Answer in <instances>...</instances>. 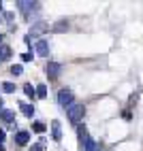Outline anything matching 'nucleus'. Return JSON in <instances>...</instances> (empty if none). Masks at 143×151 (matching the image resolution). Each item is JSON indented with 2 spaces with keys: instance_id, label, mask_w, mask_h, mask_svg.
<instances>
[{
  "instance_id": "obj_20",
  "label": "nucleus",
  "mask_w": 143,
  "mask_h": 151,
  "mask_svg": "<svg viewBox=\"0 0 143 151\" xmlns=\"http://www.w3.org/2000/svg\"><path fill=\"white\" fill-rule=\"evenodd\" d=\"M22 60L24 62H30V60H32V53H22Z\"/></svg>"
},
{
  "instance_id": "obj_12",
  "label": "nucleus",
  "mask_w": 143,
  "mask_h": 151,
  "mask_svg": "<svg viewBox=\"0 0 143 151\" xmlns=\"http://www.w3.org/2000/svg\"><path fill=\"white\" fill-rule=\"evenodd\" d=\"M17 4H19V9H22L24 13H28L30 9H36V4H38V2H17Z\"/></svg>"
},
{
  "instance_id": "obj_6",
  "label": "nucleus",
  "mask_w": 143,
  "mask_h": 151,
  "mask_svg": "<svg viewBox=\"0 0 143 151\" xmlns=\"http://www.w3.org/2000/svg\"><path fill=\"white\" fill-rule=\"evenodd\" d=\"M52 136H54V140H62V132H60V122L58 119L52 122Z\"/></svg>"
},
{
  "instance_id": "obj_10",
  "label": "nucleus",
  "mask_w": 143,
  "mask_h": 151,
  "mask_svg": "<svg viewBox=\"0 0 143 151\" xmlns=\"http://www.w3.org/2000/svg\"><path fill=\"white\" fill-rule=\"evenodd\" d=\"M98 147H96V143H94V140H92V138H86L83 140V151H96Z\"/></svg>"
},
{
  "instance_id": "obj_21",
  "label": "nucleus",
  "mask_w": 143,
  "mask_h": 151,
  "mask_svg": "<svg viewBox=\"0 0 143 151\" xmlns=\"http://www.w3.org/2000/svg\"><path fill=\"white\" fill-rule=\"evenodd\" d=\"M2 140H4V130H0V145H2Z\"/></svg>"
},
{
  "instance_id": "obj_8",
  "label": "nucleus",
  "mask_w": 143,
  "mask_h": 151,
  "mask_svg": "<svg viewBox=\"0 0 143 151\" xmlns=\"http://www.w3.org/2000/svg\"><path fill=\"white\" fill-rule=\"evenodd\" d=\"M0 117H2L7 124H13V119H15V113H13V111H9V109H4L2 113H0Z\"/></svg>"
},
{
  "instance_id": "obj_16",
  "label": "nucleus",
  "mask_w": 143,
  "mask_h": 151,
  "mask_svg": "<svg viewBox=\"0 0 143 151\" xmlns=\"http://www.w3.org/2000/svg\"><path fill=\"white\" fill-rule=\"evenodd\" d=\"M2 89H4L7 94H13V92H15V85L9 83V81H4V83H2Z\"/></svg>"
},
{
  "instance_id": "obj_25",
  "label": "nucleus",
  "mask_w": 143,
  "mask_h": 151,
  "mask_svg": "<svg viewBox=\"0 0 143 151\" xmlns=\"http://www.w3.org/2000/svg\"><path fill=\"white\" fill-rule=\"evenodd\" d=\"M0 11H2V2H0Z\"/></svg>"
},
{
  "instance_id": "obj_26",
  "label": "nucleus",
  "mask_w": 143,
  "mask_h": 151,
  "mask_svg": "<svg viewBox=\"0 0 143 151\" xmlns=\"http://www.w3.org/2000/svg\"><path fill=\"white\" fill-rule=\"evenodd\" d=\"M0 24H2V19H0Z\"/></svg>"
},
{
  "instance_id": "obj_5",
  "label": "nucleus",
  "mask_w": 143,
  "mask_h": 151,
  "mask_svg": "<svg viewBox=\"0 0 143 151\" xmlns=\"http://www.w3.org/2000/svg\"><path fill=\"white\" fill-rule=\"evenodd\" d=\"M60 70H62V66L56 64V62H49V64H47V75L52 77V79H56V77L60 75Z\"/></svg>"
},
{
  "instance_id": "obj_17",
  "label": "nucleus",
  "mask_w": 143,
  "mask_h": 151,
  "mask_svg": "<svg viewBox=\"0 0 143 151\" xmlns=\"http://www.w3.org/2000/svg\"><path fill=\"white\" fill-rule=\"evenodd\" d=\"M43 149H45V138H38V143L30 149V151H43Z\"/></svg>"
},
{
  "instance_id": "obj_3",
  "label": "nucleus",
  "mask_w": 143,
  "mask_h": 151,
  "mask_svg": "<svg viewBox=\"0 0 143 151\" xmlns=\"http://www.w3.org/2000/svg\"><path fill=\"white\" fill-rule=\"evenodd\" d=\"M47 30H49V26H47L45 22H38V24H34L32 28H30V34H28V38H32V36H38V34L47 32Z\"/></svg>"
},
{
  "instance_id": "obj_2",
  "label": "nucleus",
  "mask_w": 143,
  "mask_h": 151,
  "mask_svg": "<svg viewBox=\"0 0 143 151\" xmlns=\"http://www.w3.org/2000/svg\"><path fill=\"white\" fill-rule=\"evenodd\" d=\"M73 100H75V96H73V92H70V89H60V94H58V102L60 104H62V106H70V104H73Z\"/></svg>"
},
{
  "instance_id": "obj_15",
  "label": "nucleus",
  "mask_w": 143,
  "mask_h": 151,
  "mask_svg": "<svg viewBox=\"0 0 143 151\" xmlns=\"http://www.w3.org/2000/svg\"><path fill=\"white\" fill-rule=\"evenodd\" d=\"M34 89H36V96H38V98H45V96H47V87H45V85H36Z\"/></svg>"
},
{
  "instance_id": "obj_11",
  "label": "nucleus",
  "mask_w": 143,
  "mask_h": 151,
  "mask_svg": "<svg viewBox=\"0 0 143 151\" xmlns=\"http://www.w3.org/2000/svg\"><path fill=\"white\" fill-rule=\"evenodd\" d=\"M9 58H11V47L2 45V47H0V60H9Z\"/></svg>"
},
{
  "instance_id": "obj_23",
  "label": "nucleus",
  "mask_w": 143,
  "mask_h": 151,
  "mask_svg": "<svg viewBox=\"0 0 143 151\" xmlns=\"http://www.w3.org/2000/svg\"><path fill=\"white\" fill-rule=\"evenodd\" d=\"M0 151H4V147H2V145H0Z\"/></svg>"
},
{
  "instance_id": "obj_13",
  "label": "nucleus",
  "mask_w": 143,
  "mask_h": 151,
  "mask_svg": "<svg viewBox=\"0 0 143 151\" xmlns=\"http://www.w3.org/2000/svg\"><path fill=\"white\" fill-rule=\"evenodd\" d=\"M32 130H34V132H38V134H43L45 130H47V126H45L43 122H34V124H32Z\"/></svg>"
},
{
  "instance_id": "obj_7",
  "label": "nucleus",
  "mask_w": 143,
  "mask_h": 151,
  "mask_svg": "<svg viewBox=\"0 0 143 151\" xmlns=\"http://www.w3.org/2000/svg\"><path fill=\"white\" fill-rule=\"evenodd\" d=\"M15 140H17V145H26L28 143V140H30V134L26 132V130H22V132H17V136H15Z\"/></svg>"
},
{
  "instance_id": "obj_27",
  "label": "nucleus",
  "mask_w": 143,
  "mask_h": 151,
  "mask_svg": "<svg viewBox=\"0 0 143 151\" xmlns=\"http://www.w3.org/2000/svg\"><path fill=\"white\" fill-rule=\"evenodd\" d=\"M0 62H2V60H0Z\"/></svg>"
},
{
  "instance_id": "obj_24",
  "label": "nucleus",
  "mask_w": 143,
  "mask_h": 151,
  "mask_svg": "<svg viewBox=\"0 0 143 151\" xmlns=\"http://www.w3.org/2000/svg\"><path fill=\"white\" fill-rule=\"evenodd\" d=\"M0 106H2V98H0Z\"/></svg>"
},
{
  "instance_id": "obj_19",
  "label": "nucleus",
  "mask_w": 143,
  "mask_h": 151,
  "mask_svg": "<svg viewBox=\"0 0 143 151\" xmlns=\"http://www.w3.org/2000/svg\"><path fill=\"white\" fill-rule=\"evenodd\" d=\"M22 73H24V68H22V66H19V64H15V66H11V75H15V77H17V75H22Z\"/></svg>"
},
{
  "instance_id": "obj_18",
  "label": "nucleus",
  "mask_w": 143,
  "mask_h": 151,
  "mask_svg": "<svg viewBox=\"0 0 143 151\" xmlns=\"http://www.w3.org/2000/svg\"><path fill=\"white\" fill-rule=\"evenodd\" d=\"M66 28H68V24H66V22H60V24H56L52 30H54V32H62V30H66Z\"/></svg>"
},
{
  "instance_id": "obj_22",
  "label": "nucleus",
  "mask_w": 143,
  "mask_h": 151,
  "mask_svg": "<svg viewBox=\"0 0 143 151\" xmlns=\"http://www.w3.org/2000/svg\"><path fill=\"white\" fill-rule=\"evenodd\" d=\"M2 38H4V36H2V34H0V43H2Z\"/></svg>"
},
{
  "instance_id": "obj_9",
  "label": "nucleus",
  "mask_w": 143,
  "mask_h": 151,
  "mask_svg": "<svg viewBox=\"0 0 143 151\" xmlns=\"http://www.w3.org/2000/svg\"><path fill=\"white\" fill-rule=\"evenodd\" d=\"M19 106H22V113H24L26 117H32V113H34V106H32V104H26V102H22Z\"/></svg>"
},
{
  "instance_id": "obj_1",
  "label": "nucleus",
  "mask_w": 143,
  "mask_h": 151,
  "mask_svg": "<svg viewBox=\"0 0 143 151\" xmlns=\"http://www.w3.org/2000/svg\"><path fill=\"white\" fill-rule=\"evenodd\" d=\"M83 113H86V109H83V104H70L68 109H66V115H68V122L70 124H79L81 119H83Z\"/></svg>"
},
{
  "instance_id": "obj_4",
  "label": "nucleus",
  "mask_w": 143,
  "mask_h": 151,
  "mask_svg": "<svg viewBox=\"0 0 143 151\" xmlns=\"http://www.w3.org/2000/svg\"><path fill=\"white\" fill-rule=\"evenodd\" d=\"M36 53L38 55H49V45H47V41H45V38H41V41L36 43Z\"/></svg>"
},
{
  "instance_id": "obj_14",
  "label": "nucleus",
  "mask_w": 143,
  "mask_h": 151,
  "mask_svg": "<svg viewBox=\"0 0 143 151\" xmlns=\"http://www.w3.org/2000/svg\"><path fill=\"white\" fill-rule=\"evenodd\" d=\"M24 94H26V96H30V98H32V96H36V89H34L32 85H30V83H28V85H24Z\"/></svg>"
}]
</instances>
